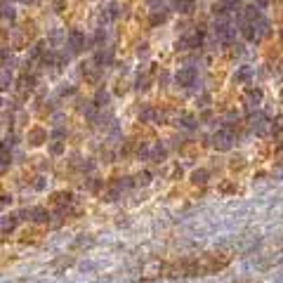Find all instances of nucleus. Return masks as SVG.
<instances>
[{"instance_id": "f257e3e1", "label": "nucleus", "mask_w": 283, "mask_h": 283, "mask_svg": "<svg viewBox=\"0 0 283 283\" xmlns=\"http://www.w3.org/2000/svg\"><path fill=\"white\" fill-rule=\"evenodd\" d=\"M215 40H217V45H224V47L234 45V40H236V28L231 26L227 19L215 21Z\"/></svg>"}, {"instance_id": "f03ea898", "label": "nucleus", "mask_w": 283, "mask_h": 283, "mask_svg": "<svg viewBox=\"0 0 283 283\" xmlns=\"http://www.w3.org/2000/svg\"><path fill=\"white\" fill-rule=\"evenodd\" d=\"M66 45H69V54H80L85 47H88V38H85L83 31L71 28L69 35H66Z\"/></svg>"}, {"instance_id": "7ed1b4c3", "label": "nucleus", "mask_w": 283, "mask_h": 283, "mask_svg": "<svg viewBox=\"0 0 283 283\" xmlns=\"http://www.w3.org/2000/svg\"><path fill=\"white\" fill-rule=\"evenodd\" d=\"M19 220H28V222H35V224H47L50 222V210L47 208H26V210L19 212Z\"/></svg>"}, {"instance_id": "20e7f679", "label": "nucleus", "mask_w": 283, "mask_h": 283, "mask_svg": "<svg viewBox=\"0 0 283 283\" xmlns=\"http://www.w3.org/2000/svg\"><path fill=\"white\" fill-rule=\"evenodd\" d=\"M175 83L179 88H191L198 83V71L194 66H182V69L175 73Z\"/></svg>"}, {"instance_id": "39448f33", "label": "nucleus", "mask_w": 283, "mask_h": 283, "mask_svg": "<svg viewBox=\"0 0 283 283\" xmlns=\"http://www.w3.org/2000/svg\"><path fill=\"white\" fill-rule=\"evenodd\" d=\"M212 146L217 151H229L231 146H234V135H231L227 128L217 130V133L212 135Z\"/></svg>"}, {"instance_id": "423d86ee", "label": "nucleus", "mask_w": 283, "mask_h": 283, "mask_svg": "<svg viewBox=\"0 0 283 283\" xmlns=\"http://www.w3.org/2000/svg\"><path fill=\"white\" fill-rule=\"evenodd\" d=\"M250 128L262 137V135L269 133V118L265 114H250Z\"/></svg>"}, {"instance_id": "0eeeda50", "label": "nucleus", "mask_w": 283, "mask_h": 283, "mask_svg": "<svg viewBox=\"0 0 283 283\" xmlns=\"http://www.w3.org/2000/svg\"><path fill=\"white\" fill-rule=\"evenodd\" d=\"M19 90H21V95H26V92H33L35 85H38V76L35 73H21L17 80Z\"/></svg>"}, {"instance_id": "6e6552de", "label": "nucleus", "mask_w": 283, "mask_h": 283, "mask_svg": "<svg viewBox=\"0 0 283 283\" xmlns=\"http://www.w3.org/2000/svg\"><path fill=\"white\" fill-rule=\"evenodd\" d=\"M26 140L31 146H40V144H45L47 142V130L45 128H40V125H35V128H31L26 135Z\"/></svg>"}, {"instance_id": "1a4fd4ad", "label": "nucleus", "mask_w": 283, "mask_h": 283, "mask_svg": "<svg viewBox=\"0 0 283 283\" xmlns=\"http://www.w3.org/2000/svg\"><path fill=\"white\" fill-rule=\"evenodd\" d=\"M114 64V50L111 47H102V50H97V54H95V66H111Z\"/></svg>"}, {"instance_id": "9d476101", "label": "nucleus", "mask_w": 283, "mask_h": 283, "mask_svg": "<svg viewBox=\"0 0 283 283\" xmlns=\"http://www.w3.org/2000/svg\"><path fill=\"white\" fill-rule=\"evenodd\" d=\"M19 227V215H2L0 217V231L2 234H12Z\"/></svg>"}, {"instance_id": "9b49d317", "label": "nucleus", "mask_w": 283, "mask_h": 283, "mask_svg": "<svg viewBox=\"0 0 283 283\" xmlns=\"http://www.w3.org/2000/svg\"><path fill=\"white\" fill-rule=\"evenodd\" d=\"M71 203H73V194H69V191H57L52 196V205L59 208V210H66Z\"/></svg>"}, {"instance_id": "f8f14e48", "label": "nucleus", "mask_w": 283, "mask_h": 283, "mask_svg": "<svg viewBox=\"0 0 283 283\" xmlns=\"http://www.w3.org/2000/svg\"><path fill=\"white\" fill-rule=\"evenodd\" d=\"M170 17V9L165 7H156L153 12H151V17H149V24L151 26H160V24H165Z\"/></svg>"}, {"instance_id": "ddd939ff", "label": "nucleus", "mask_w": 283, "mask_h": 283, "mask_svg": "<svg viewBox=\"0 0 283 283\" xmlns=\"http://www.w3.org/2000/svg\"><path fill=\"white\" fill-rule=\"evenodd\" d=\"M198 123H201V121H198L194 114H179V118H177V125L184 128V130H196Z\"/></svg>"}, {"instance_id": "4468645a", "label": "nucleus", "mask_w": 283, "mask_h": 283, "mask_svg": "<svg viewBox=\"0 0 283 283\" xmlns=\"http://www.w3.org/2000/svg\"><path fill=\"white\" fill-rule=\"evenodd\" d=\"M246 102H248V109H253V106H260L262 102V90L260 88H246Z\"/></svg>"}, {"instance_id": "2eb2a0df", "label": "nucleus", "mask_w": 283, "mask_h": 283, "mask_svg": "<svg viewBox=\"0 0 283 283\" xmlns=\"http://www.w3.org/2000/svg\"><path fill=\"white\" fill-rule=\"evenodd\" d=\"M146 158L153 160V163H163V160L168 158V149H165L163 144H156V146L149 149V156H146Z\"/></svg>"}, {"instance_id": "dca6fc26", "label": "nucleus", "mask_w": 283, "mask_h": 283, "mask_svg": "<svg viewBox=\"0 0 283 283\" xmlns=\"http://www.w3.org/2000/svg\"><path fill=\"white\" fill-rule=\"evenodd\" d=\"M172 9L179 12V14H191L196 9V0H175V2H172Z\"/></svg>"}, {"instance_id": "f3484780", "label": "nucleus", "mask_w": 283, "mask_h": 283, "mask_svg": "<svg viewBox=\"0 0 283 283\" xmlns=\"http://www.w3.org/2000/svg\"><path fill=\"white\" fill-rule=\"evenodd\" d=\"M208 179H210V172H208L205 168H198V170L191 172V184H196V186H205L208 184Z\"/></svg>"}, {"instance_id": "a211bd4d", "label": "nucleus", "mask_w": 283, "mask_h": 283, "mask_svg": "<svg viewBox=\"0 0 283 283\" xmlns=\"http://www.w3.org/2000/svg\"><path fill=\"white\" fill-rule=\"evenodd\" d=\"M109 102H111V95H109V90L99 88L97 92H95V99H92V104L97 106V109H104V106H109Z\"/></svg>"}, {"instance_id": "6ab92c4d", "label": "nucleus", "mask_w": 283, "mask_h": 283, "mask_svg": "<svg viewBox=\"0 0 283 283\" xmlns=\"http://www.w3.org/2000/svg\"><path fill=\"white\" fill-rule=\"evenodd\" d=\"M0 17L9 19V21H14V19H17V12H14V7L9 5L7 0H2V2H0Z\"/></svg>"}, {"instance_id": "aec40b11", "label": "nucleus", "mask_w": 283, "mask_h": 283, "mask_svg": "<svg viewBox=\"0 0 283 283\" xmlns=\"http://www.w3.org/2000/svg\"><path fill=\"white\" fill-rule=\"evenodd\" d=\"M140 121L142 123H153L156 121V109L153 106H144V109H140Z\"/></svg>"}, {"instance_id": "412c9836", "label": "nucleus", "mask_w": 283, "mask_h": 283, "mask_svg": "<svg viewBox=\"0 0 283 283\" xmlns=\"http://www.w3.org/2000/svg\"><path fill=\"white\" fill-rule=\"evenodd\" d=\"M250 78H253V66H241L236 71V76H234L236 83H250Z\"/></svg>"}, {"instance_id": "4be33fe9", "label": "nucleus", "mask_w": 283, "mask_h": 283, "mask_svg": "<svg viewBox=\"0 0 283 283\" xmlns=\"http://www.w3.org/2000/svg\"><path fill=\"white\" fill-rule=\"evenodd\" d=\"M12 83H14L12 71H0V90H2V92H7V90L12 88Z\"/></svg>"}, {"instance_id": "5701e85b", "label": "nucleus", "mask_w": 283, "mask_h": 283, "mask_svg": "<svg viewBox=\"0 0 283 283\" xmlns=\"http://www.w3.org/2000/svg\"><path fill=\"white\" fill-rule=\"evenodd\" d=\"M121 194H123V191H121L116 184H109V186H106V191H104V201L114 203V201H118V198H121Z\"/></svg>"}, {"instance_id": "b1692460", "label": "nucleus", "mask_w": 283, "mask_h": 283, "mask_svg": "<svg viewBox=\"0 0 283 283\" xmlns=\"http://www.w3.org/2000/svg\"><path fill=\"white\" fill-rule=\"evenodd\" d=\"M64 151H66V146H64V142L54 140L52 144H50V156H62Z\"/></svg>"}, {"instance_id": "393cba45", "label": "nucleus", "mask_w": 283, "mask_h": 283, "mask_svg": "<svg viewBox=\"0 0 283 283\" xmlns=\"http://www.w3.org/2000/svg\"><path fill=\"white\" fill-rule=\"evenodd\" d=\"M151 172L149 170H144V172H140V175L135 177V184H142V186H146V184H151Z\"/></svg>"}, {"instance_id": "a878e982", "label": "nucleus", "mask_w": 283, "mask_h": 283, "mask_svg": "<svg viewBox=\"0 0 283 283\" xmlns=\"http://www.w3.org/2000/svg\"><path fill=\"white\" fill-rule=\"evenodd\" d=\"M135 88H137V90H146V88H149V73L140 76V78H137V83H135Z\"/></svg>"}, {"instance_id": "bb28decb", "label": "nucleus", "mask_w": 283, "mask_h": 283, "mask_svg": "<svg viewBox=\"0 0 283 283\" xmlns=\"http://www.w3.org/2000/svg\"><path fill=\"white\" fill-rule=\"evenodd\" d=\"M99 189H102V182H99V179H90V182H88V191L97 194Z\"/></svg>"}, {"instance_id": "cd10ccee", "label": "nucleus", "mask_w": 283, "mask_h": 283, "mask_svg": "<svg viewBox=\"0 0 283 283\" xmlns=\"http://www.w3.org/2000/svg\"><path fill=\"white\" fill-rule=\"evenodd\" d=\"M7 59H9V50L7 47H0V69L7 64Z\"/></svg>"}, {"instance_id": "c85d7f7f", "label": "nucleus", "mask_w": 283, "mask_h": 283, "mask_svg": "<svg viewBox=\"0 0 283 283\" xmlns=\"http://www.w3.org/2000/svg\"><path fill=\"white\" fill-rule=\"evenodd\" d=\"M66 137V130L64 128H54L52 130V140H64Z\"/></svg>"}, {"instance_id": "c756f323", "label": "nucleus", "mask_w": 283, "mask_h": 283, "mask_svg": "<svg viewBox=\"0 0 283 283\" xmlns=\"http://www.w3.org/2000/svg\"><path fill=\"white\" fill-rule=\"evenodd\" d=\"M196 102H198V106H201V109H205V106L210 104V95H201Z\"/></svg>"}, {"instance_id": "7c9ffc66", "label": "nucleus", "mask_w": 283, "mask_h": 283, "mask_svg": "<svg viewBox=\"0 0 283 283\" xmlns=\"http://www.w3.org/2000/svg\"><path fill=\"white\" fill-rule=\"evenodd\" d=\"M9 203H12V198H9V196H0V210L9 208Z\"/></svg>"}, {"instance_id": "2f4dec72", "label": "nucleus", "mask_w": 283, "mask_h": 283, "mask_svg": "<svg viewBox=\"0 0 283 283\" xmlns=\"http://www.w3.org/2000/svg\"><path fill=\"white\" fill-rule=\"evenodd\" d=\"M137 54H140V57H146V54H149V45H146V43L140 45V50H137Z\"/></svg>"}, {"instance_id": "473e14b6", "label": "nucleus", "mask_w": 283, "mask_h": 283, "mask_svg": "<svg viewBox=\"0 0 283 283\" xmlns=\"http://www.w3.org/2000/svg\"><path fill=\"white\" fill-rule=\"evenodd\" d=\"M35 189H38V191H43V189H45V177H38V182H35Z\"/></svg>"}, {"instance_id": "72a5a7b5", "label": "nucleus", "mask_w": 283, "mask_h": 283, "mask_svg": "<svg viewBox=\"0 0 283 283\" xmlns=\"http://www.w3.org/2000/svg\"><path fill=\"white\" fill-rule=\"evenodd\" d=\"M212 118V111H203V114H201V118H198V121H210Z\"/></svg>"}, {"instance_id": "f704fd0d", "label": "nucleus", "mask_w": 283, "mask_h": 283, "mask_svg": "<svg viewBox=\"0 0 283 283\" xmlns=\"http://www.w3.org/2000/svg\"><path fill=\"white\" fill-rule=\"evenodd\" d=\"M267 5H269V0H257V5H255V7H257V9H265Z\"/></svg>"}, {"instance_id": "c9c22d12", "label": "nucleus", "mask_w": 283, "mask_h": 283, "mask_svg": "<svg viewBox=\"0 0 283 283\" xmlns=\"http://www.w3.org/2000/svg\"><path fill=\"white\" fill-rule=\"evenodd\" d=\"M19 2H24V5H33V2H38V0H19Z\"/></svg>"}, {"instance_id": "e433bc0d", "label": "nucleus", "mask_w": 283, "mask_h": 283, "mask_svg": "<svg viewBox=\"0 0 283 283\" xmlns=\"http://www.w3.org/2000/svg\"><path fill=\"white\" fill-rule=\"evenodd\" d=\"M2 172H5V170H2V168H0V175H2Z\"/></svg>"}]
</instances>
